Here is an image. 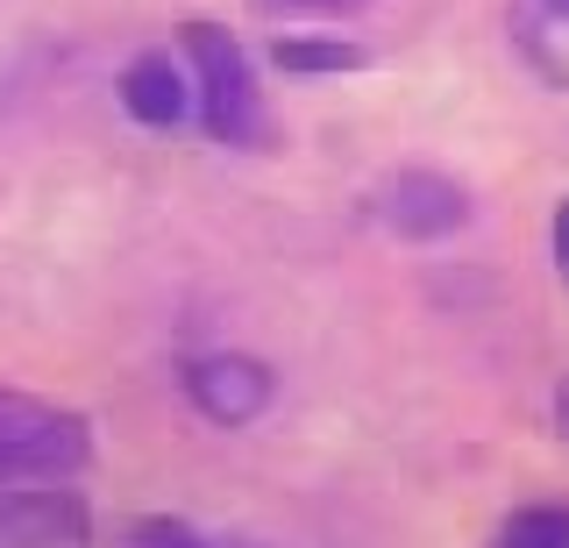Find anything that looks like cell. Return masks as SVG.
I'll use <instances>...</instances> for the list:
<instances>
[{"mask_svg":"<svg viewBox=\"0 0 569 548\" xmlns=\"http://www.w3.org/2000/svg\"><path fill=\"white\" fill-rule=\"evenodd\" d=\"M178 58L192 72V121L207 129V143L221 150H271V100H263V72L249 58V43L228 22H178Z\"/></svg>","mask_w":569,"mask_h":548,"instance_id":"1","label":"cell"},{"mask_svg":"<svg viewBox=\"0 0 569 548\" xmlns=\"http://www.w3.org/2000/svg\"><path fill=\"white\" fill-rule=\"evenodd\" d=\"M86 464H93V420L79 406L0 385V485L79 477Z\"/></svg>","mask_w":569,"mask_h":548,"instance_id":"2","label":"cell"},{"mask_svg":"<svg viewBox=\"0 0 569 548\" xmlns=\"http://www.w3.org/2000/svg\"><path fill=\"white\" fill-rule=\"evenodd\" d=\"M370 215L385 221V236L435 250V242H449V236H462V228L477 221V200H470L462 179H449V171L406 165V171H385V179L370 186Z\"/></svg>","mask_w":569,"mask_h":548,"instance_id":"3","label":"cell"},{"mask_svg":"<svg viewBox=\"0 0 569 548\" xmlns=\"http://www.w3.org/2000/svg\"><path fill=\"white\" fill-rule=\"evenodd\" d=\"M178 392L207 428H249L278 406V370L249 349H192L178 357Z\"/></svg>","mask_w":569,"mask_h":548,"instance_id":"4","label":"cell"},{"mask_svg":"<svg viewBox=\"0 0 569 548\" xmlns=\"http://www.w3.org/2000/svg\"><path fill=\"white\" fill-rule=\"evenodd\" d=\"M0 548H93V506L71 477L0 485Z\"/></svg>","mask_w":569,"mask_h":548,"instance_id":"5","label":"cell"},{"mask_svg":"<svg viewBox=\"0 0 569 548\" xmlns=\"http://www.w3.org/2000/svg\"><path fill=\"white\" fill-rule=\"evenodd\" d=\"M114 100H121V114H129L136 129H150V136L186 129V121H192V72H186V58H178V50H136V58L114 72Z\"/></svg>","mask_w":569,"mask_h":548,"instance_id":"6","label":"cell"},{"mask_svg":"<svg viewBox=\"0 0 569 548\" xmlns=\"http://www.w3.org/2000/svg\"><path fill=\"white\" fill-rule=\"evenodd\" d=\"M271 72L313 86V79H349L370 72V43L342 37V29H278L271 37Z\"/></svg>","mask_w":569,"mask_h":548,"instance_id":"7","label":"cell"},{"mask_svg":"<svg viewBox=\"0 0 569 548\" xmlns=\"http://www.w3.org/2000/svg\"><path fill=\"white\" fill-rule=\"evenodd\" d=\"M114 548H263L257 535H213L186 512H136L114 527Z\"/></svg>","mask_w":569,"mask_h":548,"instance_id":"8","label":"cell"},{"mask_svg":"<svg viewBox=\"0 0 569 548\" xmlns=\"http://www.w3.org/2000/svg\"><path fill=\"white\" fill-rule=\"evenodd\" d=\"M491 548H569V499H527L491 527Z\"/></svg>","mask_w":569,"mask_h":548,"instance_id":"9","label":"cell"},{"mask_svg":"<svg viewBox=\"0 0 569 548\" xmlns=\"http://www.w3.org/2000/svg\"><path fill=\"white\" fill-rule=\"evenodd\" d=\"M263 14H284V22H349V14L378 8V0H249Z\"/></svg>","mask_w":569,"mask_h":548,"instance_id":"10","label":"cell"},{"mask_svg":"<svg viewBox=\"0 0 569 548\" xmlns=\"http://www.w3.org/2000/svg\"><path fill=\"white\" fill-rule=\"evenodd\" d=\"M548 257H556V278L569 286V200L548 215Z\"/></svg>","mask_w":569,"mask_h":548,"instance_id":"11","label":"cell"},{"mask_svg":"<svg viewBox=\"0 0 569 548\" xmlns=\"http://www.w3.org/2000/svg\"><path fill=\"white\" fill-rule=\"evenodd\" d=\"M541 8V22H556V29H569V0H533Z\"/></svg>","mask_w":569,"mask_h":548,"instance_id":"12","label":"cell"},{"mask_svg":"<svg viewBox=\"0 0 569 548\" xmlns=\"http://www.w3.org/2000/svg\"><path fill=\"white\" fill-rule=\"evenodd\" d=\"M556 428H562V435H569V378H562V385H556Z\"/></svg>","mask_w":569,"mask_h":548,"instance_id":"13","label":"cell"}]
</instances>
